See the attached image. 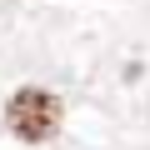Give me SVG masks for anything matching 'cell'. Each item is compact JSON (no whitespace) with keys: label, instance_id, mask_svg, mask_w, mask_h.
Masks as SVG:
<instances>
[{"label":"cell","instance_id":"cell-1","mask_svg":"<svg viewBox=\"0 0 150 150\" xmlns=\"http://www.w3.org/2000/svg\"><path fill=\"white\" fill-rule=\"evenodd\" d=\"M60 120H65V105L55 90L45 85H20L10 100H5V130L25 145H45L60 135Z\"/></svg>","mask_w":150,"mask_h":150}]
</instances>
